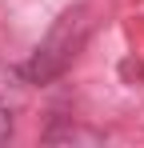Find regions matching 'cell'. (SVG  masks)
Returning a JSON list of instances; mask_svg holds the SVG:
<instances>
[{"instance_id": "6da1fadb", "label": "cell", "mask_w": 144, "mask_h": 148, "mask_svg": "<svg viewBox=\"0 0 144 148\" xmlns=\"http://www.w3.org/2000/svg\"><path fill=\"white\" fill-rule=\"evenodd\" d=\"M88 32H92L88 8H72V12H64V16L56 20V28L44 36V44L32 52V60L24 64V76H28L32 84H44V80H52V76H60L72 60H76V52L84 48Z\"/></svg>"}, {"instance_id": "3957f363", "label": "cell", "mask_w": 144, "mask_h": 148, "mask_svg": "<svg viewBox=\"0 0 144 148\" xmlns=\"http://www.w3.org/2000/svg\"><path fill=\"white\" fill-rule=\"evenodd\" d=\"M8 136H12V112H8V108L0 104V144H4Z\"/></svg>"}, {"instance_id": "7a4b0ae2", "label": "cell", "mask_w": 144, "mask_h": 148, "mask_svg": "<svg viewBox=\"0 0 144 148\" xmlns=\"http://www.w3.org/2000/svg\"><path fill=\"white\" fill-rule=\"evenodd\" d=\"M56 140H84V144H100V132H88V128H68V124H60V128H52V132H48V144H56Z\"/></svg>"}]
</instances>
